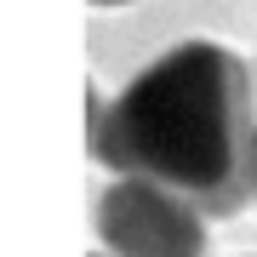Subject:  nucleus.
<instances>
[{
	"label": "nucleus",
	"instance_id": "obj_4",
	"mask_svg": "<svg viewBox=\"0 0 257 257\" xmlns=\"http://www.w3.org/2000/svg\"><path fill=\"white\" fill-rule=\"evenodd\" d=\"M92 6H138V0H92Z\"/></svg>",
	"mask_w": 257,
	"mask_h": 257
},
{
	"label": "nucleus",
	"instance_id": "obj_3",
	"mask_svg": "<svg viewBox=\"0 0 257 257\" xmlns=\"http://www.w3.org/2000/svg\"><path fill=\"white\" fill-rule=\"evenodd\" d=\"M246 189H251V200H257V126H251V149H246Z\"/></svg>",
	"mask_w": 257,
	"mask_h": 257
},
{
	"label": "nucleus",
	"instance_id": "obj_6",
	"mask_svg": "<svg viewBox=\"0 0 257 257\" xmlns=\"http://www.w3.org/2000/svg\"><path fill=\"white\" fill-rule=\"evenodd\" d=\"M251 74H257V69H251Z\"/></svg>",
	"mask_w": 257,
	"mask_h": 257
},
{
	"label": "nucleus",
	"instance_id": "obj_2",
	"mask_svg": "<svg viewBox=\"0 0 257 257\" xmlns=\"http://www.w3.org/2000/svg\"><path fill=\"white\" fill-rule=\"evenodd\" d=\"M92 217L103 257H206V211L149 177H114Z\"/></svg>",
	"mask_w": 257,
	"mask_h": 257
},
{
	"label": "nucleus",
	"instance_id": "obj_5",
	"mask_svg": "<svg viewBox=\"0 0 257 257\" xmlns=\"http://www.w3.org/2000/svg\"><path fill=\"white\" fill-rule=\"evenodd\" d=\"M92 257H103V251H92Z\"/></svg>",
	"mask_w": 257,
	"mask_h": 257
},
{
	"label": "nucleus",
	"instance_id": "obj_1",
	"mask_svg": "<svg viewBox=\"0 0 257 257\" xmlns=\"http://www.w3.org/2000/svg\"><path fill=\"white\" fill-rule=\"evenodd\" d=\"M257 126V74L223 40H177L92 114V160L114 177L177 189L206 217L251 200L246 149Z\"/></svg>",
	"mask_w": 257,
	"mask_h": 257
}]
</instances>
